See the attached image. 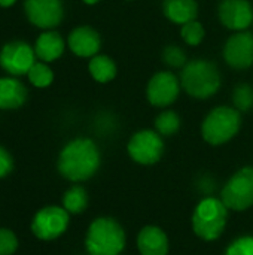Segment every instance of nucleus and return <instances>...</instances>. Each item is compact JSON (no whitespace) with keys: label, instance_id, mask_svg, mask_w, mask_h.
<instances>
[{"label":"nucleus","instance_id":"obj_33","mask_svg":"<svg viewBox=\"0 0 253 255\" xmlns=\"http://www.w3.org/2000/svg\"><path fill=\"white\" fill-rule=\"evenodd\" d=\"M252 28H253V24H252Z\"/></svg>","mask_w":253,"mask_h":255},{"label":"nucleus","instance_id":"obj_26","mask_svg":"<svg viewBox=\"0 0 253 255\" xmlns=\"http://www.w3.org/2000/svg\"><path fill=\"white\" fill-rule=\"evenodd\" d=\"M224 255H253V236L243 235L230 242Z\"/></svg>","mask_w":253,"mask_h":255},{"label":"nucleus","instance_id":"obj_22","mask_svg":"<svg viewBox=\"0 0 253 255\" xmlns=\"http://www.w3.org/2000/svg\"><path fill=\"white\" fill-rule=\"evenodd\" d=\"M161 61L170 70H182L189 61L186 49L179 43H167L161 49Z\"/></svg>","mask_w":253,"mask_h":255},{"label":"nucleus","instance_id":"obj_5","mask_svg":"<svg viewBox=\"0 0 253 255\" xmlns=\"http://www.w3.org/2000/svg\"><path fill=\"white\" fill-rule=\"evenodd\" d=\"M228 215L230 209L225 206L221 197H203L197 203L191 217L194 235L204 242L218 241L227 229Z\"/></svg>","mask_w":253,"mask_h":255},{"label":"nucleus","instance_id":"obj_7","mask_svg":"<svg viewBox=\"0 0 253 255\" xmlns=\"http://www.w3.org/2000/svg\"><path fill=\"white\" fill-rule=\"evenodd\" d=\"M180 78L174 70L163 69L155 72L146 82L145 97L152 108H171L182 93Z\"/></svg>","mask_w":253,"mask_h":255},{"label":"nucleus","instance_id":"obj_2","mask_svg":"<svg viewBox=\"0 0 253 255\" xmlns=\"http://www.w3.org/2000/svg\"><path fill=\"white\" fill-rule=\"evenodd\" d=\"M183 93L194 100H210L222 88L224 78L219 66L204 57L189 58L179 73Z\"/></svg>","mask_w":253,"mask_h":255},{"label":"nucleus","instance_id":"obj_9","mask_svg":"<svg viewBox=\"0 0 253 255\" xmlns=\"http://www.w3.org/2000/svg\"><path fill=\"white\" fill-rule=\"evenodd\" d=\"M70 224V214L58 205L40 208L31 218V233L43 242H51L61 238Z\"/></svg>","mask_w":253,"mask_h":255},{"label":"nucleus","instance_id":"obj_28","mask_svg":"<svg viewBox=\"0 0 253 255\" xmlns=\"http://www.w3.org/2000/svg\"><path fill=\"white\" fill-rule=\"evenodd\" d=\"M15 169V161L12 154L3 146L0 145V179L7 178Z\"/></svg>","mask_w":253,"mask_h":255},{"label":"nucleus","instance_id":"obj_15","mask_svg":"<svg viewBox=\"0 0 253 255\" xmlns=\"http://www.w3.org/2000/svg\"><path fill=\"white\" fill-rule=\"evenodd\" d=\"M136 247L140 255H169L170 241L161 227L148 224L139 230Z\"/></svg>","mask_w":253,"mask_h":255},{"label":"nucleus","instance_id":"obj_21","mask_svg":"<svg viewBox=\"0 0 253 255\" xmlns=\"http://www.w3.org/2000/svg\"><path fill=\"white\" fill-rule=\"evenodd\" d=\"M154 130H157L163 137H173L182 128V117L177 111L171 108L160 109L154 118Z\"/></svg>","mask_w":253,"mask_h":255},{"label":"nucleus","instance_id":"obj_20","mask_svg":"<svg viewBox=\"0 0 253 255\" xmlns=\"http://www.w3.org/2000/svg\"><path fill=\"white\" fill-rule=\"evenodd\" d=\"M89 205V194L85 187L81 184L70 185L61 199V206L70 214V215H79L86 211Z\"/></svg>","mask_w":253,"mask_h":255},{"label":"nucleus","instance_id":"obj_30","mask_svg":"<svg viewBox=\"0 0 253 255\" xmlns=\"http://www.w3.org/2000/svg\"><path fill=\"white\" fill-rule=\"evenodd\" d=\"M16 1H18V0H0V7L9 9V7H12V6H15Z\"/></svg>","mask_w":253,"mask_h":255},{"label":"nucleus","instance_id":"obj_25","mask_svg":"<svg viewBox=\"0 0 253 255\" xmlns=\"http://www.w3.org/2000/svg\"><path fill=\"white\" fill-rule=\"evenodd\" d=\"M179 34H180V39L183 42V45L189 46V48H197L200 46L204 39H206V28L204 25L197 19H192L183 25L179 27Z\"/></svg>","mask_w":253,"mask_h":255},{"label":"nucleus","instance_id":"obj_8","mask_svg":"<svg viewBox=\"0 0 253 255\" xmlns=\"http://www.w3.org/2000/svg\"><path fill=\"white\" fill-rule=\"evenodd\" d=\"M221 200L230 211L245 212L253 206V166L236 170L221 190Z\"/></svg>","mask_w":253,"mask_h":255},{"label":"nucleus","instance_id":"obj_17","mask_svg":"<svg viewBox=\"0 0 253 255\" xmlns=\"http://www.w3.org/2000/svg\"><path fill=\"white\" fill-rule=\"evenodd\" d=\"M28 100V88L16 76L0 78V111L21 109Z\"/></svg>","mask_w":253,"mask_h":255},{"label":"nucleus","instance_id":"obj_19","mask_svg":"<svg viewBox=\"0 0 253 255\" xmlns=\"http://www.w3.org/2000/svg\"><path fill=\"white\" fill-rule=\"evenodd\" d=\"M88 73L97 84H110L118 76V64L107 54H97L88 60Z\"/></svg>","mask_w":253,"mask_h":255},{"label":"nucleus","instance_id":"obj_10","mask_svg":"<svg viewBox=\"0 0 253 255\" xmlns=\"http://www.w3.org/2000/svg\"><path fill=\"white\" fill-rule=\"evenodd\" d=\"M221 55L231 70H249L253 66V31L231 33L222 45Z\"/></svg>","mask_w":253,"mask_h":255},{"label":"nucleus","instance_id":"obj_24","mask_svg":"<svg viewBox=\"0 0 253 255\" xmlns=\"http://www.w3.org/2000/svg\"><path fill=\"white\" fill-rule=\"evenodd\" d=\"M231 105L240 112L248 114L253 109V85L249 82H239L231 91Z\"/></svg>","mask_w":253,"mask_h":255},{"label":"nucleus","instance_id":"obj_18","mask_svg":"<svg viewBox=\"0 0 253 255\" xmlns=\"http://www.w3.org/2000/svg\"><path fill=\"white\" fill-rule=\"evenodd\" d=\"M161 12L169 22L180 27L198 18L200 6L197 0H163Z\"/></svg>","mask_w":253,"mask_h":255},{"label":"nucleus","instance_id":"obj_29","mask_svg":"<svg viewBox=\"0 0 253 255\" xmlns=\"http://www.w3.org/2000/svg\"><path fill=\"white\" fill-rule=\"evenodd\" d=\"M116 124H118L116 117L112 112H107V111L100 112L97 115V118H95V127H98L104 133H110L112 130H115L116 128Z\"/></svg>","mask_w":253,"mask_h":255},{"label":"nucleus","instance_id":"obj_1","mask_svg":"<svg viewBox=\"0 0 253 255\" xmlns=\"http://www.w3.org/2000/svg\"><path fill=\"white\" fill-rule=\"evenodd\" d=\"M57 172L72 184H82L97 175L101 167L98 143L85 136L67 140L57 155Z\"/></svg>","mask_w":253,"mask_h":255},{"label":"nucleus","instance_id":"obj_34","mask_svg":"<svg viewBox=\"0 0 253 255\" xmlns=\"http://www.w3.org/2000/svg\"><path fill=\"white\" fill-rule=\"evenodd\" d=\"M85 255H89V254H85Z\"/></svg>","mask_w":253,"mask_h":255},{"label":"nucleus","instance_id":"obj_11","mask_svg":"<svg viewBox=\"0 0 253 255\" xmlns=\"http://www.w3.org/2000/svg\"><path fill=\"white\" fill-rule=\"evenodd\" d=\"M36 61L34 48L25 40H10L0 48V67L10 76H27Z\"/></svg>","mask_w":253,"mask_h":255},{"label":"nucleus","instance_id":"obj_32","mask_svg":"<svg viewBox=\"0 0 253 255\" xmlns=\"http://www.w3.org/2000/svg\"><path fill=\"white\" fill-rule=\"evenodd\" d=\"M124 1H136V0H124Z\"/></svg>","mask_w":253,"mask_h":255},{"label":"nucleus","instance_id":"obj_13","mask_svg":"<svg viewBox=\"0 0 253 255\" xmlns=\"http://www.w3.org/2000/svg\"><path fill=\"white\" fill-rule=\"evenodd\" d=\"M216 16L228 31H246L252 28L253 4L251 0H219Z\"/></svg>","mask_w":253,"mask_h":255},{"label":"nucleus","instance_id":"obj_16","mask_svg":"<svg viewBox=\"0 0 253 255\" xmlns=\"http://www.w3.org/2000/svg\"><path fill=\"white\" fill-rule=\"evenodd\" d=\"M33 48L39 61L51 64L63 57L67 49V42L57 30H43L36 37Z\"/></svg>","mask_w":253,"mask_h":255},{"label":"nucleus","instance_id":"obj_31","mask_svg":"<svg viewBox=\"0 0 253 255\" xmlns=\"http://www.w3.org/2000/svg\"><path fill=\"white\" fill-rule=\"evenodd\" d=\"M81 1L86 6H97L101 0H81Z\"/></svg>","mask_w":253,"mask_h":255},{"label":"nucleus","instance_id":"obj_23","mask_svg":"<svg viewBox=\"0 0 253 255\" xmlns=\"http://www.w3.org/2000/svg\"><path fill=\"white\" fill-rule=\"evenodd\" d=\"M27 79H28V82H30L34 88L45 90V88H49V87L54 84L55 75H54L52 67H51L48 63H43V61H39V60H37V61L31 66V69L28 70Z\"/></svg>","mask_w":253,"mask_h":255},{"label":"nucleus","instance_id":"obj_12","mask_svg":"<svg viewBox=\"0 0 253 255\" xmlns=\"http://www.w3.org/2000/svg\"><path fill=\"white\" fill-rule=\"evenodd\" d=\"M22 9L27 21L42 31L55 30L66 15L63 0H24Z\"/></svg>","mask_w":253,"mask_h":255},{"label":"nucleus","instance_id":"obj_6","mask_svg":"<svg viewBox=\"0 0 253 255\" xmlns=\"http://www.w3.org/2000/svg\"><path fill=\"white\" fill-rule=\"evenodd\" d=\"M127 155L139 166H154L161 161L166 143L164 137L154 128H140L134 131L127 142Z\"/></svg>","mask_w":253,"mask_h":255},{"label":"nucleus","instance_id":"obj_4","mask_svg":"<svg viewBox=\"0 0 253 255\" xmlns=\"http://www.w3.org/2000/svg\"><path fill=\"white\" fill-rule=\"evenodd\" d=\"M127 245V233L113 217H97L85 235V250L89 255H121Z\"/></svg>","mask_w":253,"mask_h":255},{"label":"nucleus","instance_id":"obj_3","mask_svg":"<svg viewBox=\"0 0 253 255\" xmlns=\"http://www.w3.org/2000/svg\"><path fill=\"white\" fill-rule=\"evenodd\" d=\"M242 115L233 105H216L203 117L200 124L203 140L210 146L230 143L242 130Z\"/></svg>","mask_w":253,"mask_h":255},{"label":"nucleus","instance_id":"obj_27","mask_svg":"<svg viewBox=\"0 0 253 255\" xmlns=\"http://www.w3.org/2000/svg\"><path fill=\"white\" fill-rule=\"evenodd\" d=\"M19 247L16 233L10 229L0 227V255H13Z\"/></svg>","mask_w":253,"mask_h":255},{"label":"nucleus","instance_id":"obj_14","mask_svg":"<svg viewBox=\"0 0 253 255\" xmlns=\"http://www.w3.org/2000/svg\"><path fill=\"white\" fill-rule=\"evenodd\" d=\"M67 49L78 58L89 60L101 52L103 39L97 28L88 24L72 28L67 34Z\"/></svg>","mask_w":253,"mask_h":255}]
</instances>
